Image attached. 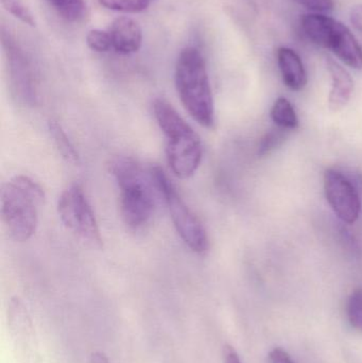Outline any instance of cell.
Listing matches in <instances>:
<instances>
[{"mask_svg": "<svg viewBox=\"0 0 362 363\" xmlns=\"http://www.w3.org/2000/svg\"><path fill=\"white\" fill-rule=\"evenodd\" d=\"M57 211L64 225L95 249L102 247V237L95 213L80 186H70L60 196Z\"/></svg>", "mask_w": 362, "mask_h": 363, "instance_id": "obj_7", "label": "cell"}, {"mask_svg": "<svg viewBox=\"0 0 362 363\" xmlns=\"http://www.w3.org/2000/svg\"><path fill=\"white\" fill-rule=\"evenodd\" d=\"M48 129L53 143H55V147H57L59 152L61 153L62 157L68 163L72 164V165H78L79 162H80L78 152H77L74 145L70 142L67 134L65 133L61 125H59L57 121H50L48 123Z\"/></svg>", "mask_w": 362, "mask_h": 363, "instance_id": "obj_15", "label": "cell"}, {"mask_svg": "<svg viewBox=\"0 0 362 363\" xmlns=\"http://www.w3.org/2000/svg\"><path fill=\"white\" fill-rule=\"evenodd\" d=\"M302 29L314 44L332 51L346 65L362 69V48L354 34L341 21L319 13L302 16Z\"/></svg>", "mask_w": 362, "mask_h": 363, "instance_id": "obj_5", "label": "cell"}, {"mask_svg": "<svg viewBox=\"0 0 362 363\" xmlns=\"http://www.w3.org/2000/svg\"><path fill=\"white\" fill-rule=\"evenodd\" d=\"M286 136L287 130L278 127L265 134V136L259 142V152H257L259 157L270 155L272 151L278 148L286 140Z\"/></svg>", "mask_w": 362, "mask_h": 363, "instance_id": "obj_20", "label": "cell"}, {"mask_svg": "<svg viewBox=\"0 0 362 363\" xmlns=\"http://www.w3.org/2000/svg\"><path fill=\"white\" fill-rule=\"evenodd\" d=\"M151 178L157 191L163 196L176 232L185 245L195 253H205L210 247L208 234L199 218L191 211L169 181L164 170L154 166L150 170Z\"/></svg>", "mask_w": 362, "mask_h": 363, "instance_id": "obj_6", "label": "cell"}, {"mask_svg": "<svg viewBox=\"0 0 362 363\" xmlns=\"http://www.w3.org/2000/svg\"><path fill=\"white\" fill-rule=\"evenodd\" d=\"M100 6L108 10L123 13H140L150 6L151 0H97Z\"/></svg>", "mask_w": 362, "mask_h": 363, "instance_id": "obj_17", "label": "cell"}, {"mask_svg": "<svg viewBox=\"0 0 362 363\" xmlns=\"http://www.w3.org/2000/svg\"><path fill=\"white\" fill-rule=\"evenodd\" d=\"M112 40L113 49L123 55L140 51L142 45V30L140 23L131 17H118L108 30Z\"/></svg>", "mask_w": 362, "mask_h": 363, "instance_id": "obj_11", "label": "cell"}, {"mask_svg": "<svg viewBox=\"0 0 362 363\" xmlns=\"http://www.w3.org/2000/svg\"><path fill=\"white\" fill-rule=\"evenodd\" d=\"M89 363H110L108 362V357L106 354L101 353V352H95L91 354V358H89Z\"/></svg>", "mask_w": 362, "mask_h": 363, "instance_id": "obj_26", "label": "cell"}, {"mask_svg": "<svg viewBox=\"0 0 362 363\" xmlns=\"http://www.w3.org/2000/svg\"><path fill=\"white\" fill-rule=\"evenodd\" d=\"M350 21L356 31L362 33V4L352 8L350 13Z\"/></svg>", "mask_w": 362, "mask_h": 363, "instance_id": "obj_24", "label": "cell"}, {"mask_svg": "<svg viewBox=\"0 0 362 363\" xmlns=\"http://www.w3.org/2000/svg\"><path fill=\"white\" fill-rule=\"evenodd\" d=\"M276 57L285 85L291 91H302L307 84L308 78L300 55L289 47H280Z\"/></svg>", "mask_w": 362, "mask_h": 363, "instance_id": "obj_13", "label": "cell"}, {"mask_svg": "<svg viewBox=\"0 0 362 363\" xmlns=\"http://www.w3.org/2000/svg\"><path fill=\"white\" fill-rule=\"evenodd\" d=\"M327 67L332 79V89L329 106L333 112H339L346 108L354 91V80L350 72L333 57H327Z\"/></svg>", "mask_w": 362, "mask_h": 363, "instance_id": "obj_12", "label": "cell"}, {"mask_svg": "<svg viewBox=\"0 0 362 363\" xmlns=\"http://www.w3.org/2000/svg\"><path fill=\"white\" fill-rule=\"evenodd\" d=\"M174 80L181 101L189 115L202 127H214V99L210 77L199 49L186 47L181 51L176 60Z\"/></svg>", "mask_w": 362, "mask_h": 363, "instance_id": "obj_1", "label": "cell"}, {"mask_svg": "<svg viewBox=\"0 0 362 363\" xmlns=\"http://www.w3.org/2000/svg\"><path fill=\"white\" fill-rule=\"evenodd\" d=\"M86 44L89 48L96 52H108L113 49L112 40L108 31L101 29H93L86 35Z\"/></svg>", "mask_w": 362, "mask_h": 363, "instance_id": "obj_21", "label": "cell"}, {"mask_svg": "<svg viewBox=\"0 0 362 363\" xmlns=\"http://www.w3.org/2000/svg\"><path fill=\"white\" fill-rule=\"evenodd\" d=\"M6 51L11 86L15 97L25 106H34L38 101V91L31 66L23 52L13 44L9 45L8 43V50Z\"/></svg>", "mask_w": 362, "mask_h": 363, "instance_id": "obj_10", "label": "cell"}, {"mask_svg": "<svg viewBox=\"0 0 362 363\" xmlns=\"http://www.w3.org/2000/svg\"><path fill=\"white\" fill-rule=\"evenodd\" d=\"M324 191L327 202L342 221L354 224L361 211V196L354 184L335 169L324 174Z\"/></svg>", "mask_w": 362, "mask_h": 363, "instance_id": "obj_9", "label": "cell"}, {"mask_svg": "<svg viewBox=\"0 0 362 363\" xmlns=\"http://www.w3.org/2000/svg\"><path fill=\"white\" fill-rule=\"evenodd\" d=\"M8 328L13 349L19 363H42L38 337L27 307L21 298L8 305Z\"/></svg>", "mask_w": 362, "mask_h": 363, "instance_id": "obj_8", "label": "cell"}, {"mask_svg": "<svg viewBox=\"0 0 362 363\" xmlns=\"http://www.w3.org/2000/svg\"><path fill=\"white\" fill-rule=\"evenodd\" d=\"M271 118L278 128L295 130L299 125L297 113L291 102L286 98H278L271 108Z\"/></svg>", "mask_w": 362, "mask_h": 363, "instance_id": "obj_16", "label": "cell"}, {"mask_svg": "<svg viewBox=\"0 0 362 363\" xmlns=\"http://www.w3.org/2000/svg\"><path fill=\"white\" fill-rule=\"evenodd\" d=\"M295 1L314 13H319V14L331 12L335 6L334 0H295Z\"/></svg>", "mask_w": 362, "mask_h": 363, "instance_id": "obj_22", "label": "cell"}, {"mask_svg": "<svg viewBox=\"0 0 362 363\" xmlns=\"http://www.w3.org/2000/svg\"><path fill=\"white\" fill-rule=\"evenodd\" d=\"M155 119L167 140L168 164L180 179L193 177L202 161V143L193 128L163 98L153 104Z\"/></svg>", "mask_w": 362, "mask_h": 363, "instance_id": "obj_2", "label": "cell"}, {"mask_svg": "<svg viewBox=\"0 0 362 363\" xmlns=\"http://www.w3.org/2000/svg\"><path fill=\"white\" fill-rule=\"evenodd\" d=\"M223 355H225V363H242L237 352L231 345H225V350H223Z\"/></svg>", "mask_w": 362, "mask_h": 363, "instance_id": "obj_25", "label": "cell"}, {"mask_svg": "<svg viewBox=\"0 0 362 363\" xmlns=\"http://www.w3.org/2000/svg\"><path fill=\"white\" fill-rule=\"evenodd\" d=\"M44 201V190L29 177L16 176L4 184L2 221L14 240L23 242L33 236L38 228V208Z\"/></svg>", "mask_w": 362, "mask_h": 363, "instance_id": "obj_4", "label": "cell"}, {"mask_svg": "<svg viewBox=\"0 0 362 363\" xmlns=\"http://www.w3.org/2000/svg\"><path fill=\"white\" fill-rule=\"evenodd\" d=\"M1 4L4 10L13 15L15 18L30 27H35V17L23 1L21 0H1Z\"/></svg>", "mask_w": 362, "mask_h": 363, "instance_id": "obj_19", "label": "cell"}, {"mask_svg": "<svg viewBox=\"0 0 362 363\" xmlns=\"http://www.w3.org/2000/svg\"><path fill=\"white\" fill-rule=\"evenodd\" d=\"M346 313L351 326L357 332L362 333V288L355 289L351 294Z\"/></svg>", "mask_w": 362, "mask_h": 363, "instance_id": "obj_18", "label": "cell"}, {"mask_svg": "<svg viewBox=\"0 0 362 363\" xmlns=\"http://www.w3.org/2000/svg\"><path fill=\"white\" fill-rule=\"evenodd\" d=\"M108 172L120 189V213L130 228L146 225L154 213V199L150 180L142 166L128 157H116L108 163Z\"/></svg>", "mask_w": 362, "mask_h": 363, "instance_id": "obj_3", "label": "cell"}, {"mask_svg": "<svg viewBox=\"0 0 362 363\" xmlns=\"http://www.w3.org/2000/svg\"><path fill=\"white\" fill-rule=\"evenodd\" d=\"M47 1L61 18L69 23H80L87 16V6L85 0H47Z\"/></svg>", "mask_w": 362, "mask_h": 363, "instance_id": "obj_14", "label": "cell"}, {"mask_svg": "<svg viewBox=\"0 0 362 363\" xmlns=\"http://www.w3.org/2000/svg\"><path fill=\"white\" fill-rule=\"evenodd\" d=\"M269 359L271 363H295L290 355L281 347H276L270 352Z\"/></svg>", "mask_w": 362, "mask_h": 363, "instance_id": "obj_23", "label": "cell"}]
</instances>
